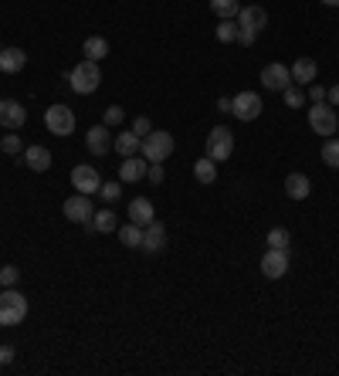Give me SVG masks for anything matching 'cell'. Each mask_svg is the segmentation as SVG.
I'll return each mask as SVG.
<instances>
[{"label":"cell","mask_w":339,"mask_h":376,"mask_svg":"<svg viewBox=\"0 0 339 376\" xmlns=\"http://www.w3.org/2000/svg\"><path fill=\"white\" fill-rule=\"evenodd\" d=\"M68 85H72V92L75 95H92V92H99V85H102V72H99V61H81L75 65L72 72H68Z\"/></svg>","instance_id":"cell-1"},{"label":"cell","mask_w":339,"mask_h":376,"mask_svg":"<svg viewBox=\"0 0 339 376\" xmlns=\"http://www.w3.org/2000/svg\"><path fill=\"white\" fill-rule=\"evenodd\" d=\"M27 319V299L17 288L0 292V326H21Z\"/></svg>","instance_id":"cell-2"},{"label":"cell","mask_w":339,"mask_h":376,"mask_svg":"<svg viewBox=\"0 0 339 376\" xmlns=\"http://www.w3.org/2000/svg\"><path fill=\"white\" fill-rule=\"evenodd\" d=\"M231 152H235V132L228 125H214L207 132V156L214 163H224L231 159Z\"/></svg>","instance_id":"cell-3"},{"label":"cell","mask_w":339,"mask_h":376,"mask_svg":"<svg viewBox=\"0 0 339 376\" xmlns=\"http://www.w3.org/2000/svg\"><path fill=\"white\" fill-rule=\"evenodd\" d=\"M309 125H313L315 136H336V129H339L336 109L329 102H313L309 105Z\"/></svg>","instance_id":"cell-4"},{"label":"cell","mask_w":339,"mask_h":376,"mask_svg":"<svg viewBox=\"0 0 339 376\" xmlns=\"http://www.w3.org/2000/svg\"><path fill=\"white\" fill-rule=\"evenodd\" d=\"M45 125H48V132L58 136V139L61 136H72L75 132V112L68 105H61V102L58 105H48L45 109Z\"/></svg>","instance_id":"cell-5"},{"label":"cell","mask_w":339,"mask_h":376,"mask_svg":"<svg viewBox=\"0 0 339 376\" xmlns=\"http://www.w3.org/2000/svg\"><path fill=\"white\" fill-rule=\"evenodd\" d=\"M173 152V136L170 132H150L143 136V159L146 163H163Z\"/></svg>","instance_id":"cell-6"},{"label":"cell","mask_w":339,"mask_h":376,"mask_svg":"<svg viewBox=\"0 0 339 376\" xmlns=\"http://www.w3.org/2000/svg\"><path fill=\"white\" fill-rule=\"evenodd\" d=\"M261 95L258 92H237L235 99H231V116L241 119V123H255L261 116Z\"/></svg>","instance_id":"cell-7"},{"label":"cell","mask_w":339,"mask_h":376,"mask_svg":"<svg viewBox=\"0 0 339 376\" xmlns=\"http://www.w3.org/2000/svg\"><path fill=\"white\" fill-rule=\"evenodd\" d=\"M72 187L85 194V197H95L99 194V187H102V176L95 166H88V163H79L75 170H72Z\"/></svg>","instance_id":"cell-8"},{"label":"cell","mask_w":339,"mask_h":376,"mask_svg":"<svg viewBox=\"0 0 339 376\" xmlns=\"http://www.w3.org/2000/svg\"><path fill=\"white\" fill-rule=\"evenodd\" d=\"M261 275L265 278H285L288 275V248H268L261 258Z\"/></svg>","instance_id":"cell-9"},{"label":"cell","mask_w":339,"mask_h":376,"mask_svg":"<svg viewBox=\"0 0 339 376\" xmlns=\"http://www.w3.org/2000/svg\"><path fill=\"white\" fill-rule=\"evenodd\" d=\"M92 214H95V207H92V197H85V194H75L65 201V217L72 224H92Z\"/></svg>","instance_id":"cell-10"},{"label":"cell","mask_w":339,"mask_h":376,"mask_svg":"<svg viewBox=\"0 0 339 376\" xmlns=\"http://www.w3.org/2000/svg\"><path fill=\"white\" fill-rule=\"evenodd\" d=\"M261 85L271 88V92H285L288 85H292V72H288L282 61H271V65L261 68Z\"/></svg>","instance_id":"cell-11"},{"label":"cell","mask_w":339,"mask_h":376,"mask_svg":"<svg viewBox=\"0 0 339 376\" xmlns=\"http://www.w3.org/2000/svg\"><path fill=\"white\" fill-rule=\"evenodd\" d=\"M112 139H116V136H112V132H109V125H92V129H88V132H85V146H88V152H92V156H105V152L112 150Z\"/></svg>","instance_id":"cell-12"},{"label":"cell","mask_w":339,"mask_h":376,"mask_svg":"<svg viewBox=\"0 0 339 376\" xmlns=\"http://www.w3.org/2000/svg\"><path fill=\"white\" fill-rule=\"evenodd\" d=\"M27 119V112H24V105L17 99H0V125L3 129H21Z\"/></svg>","instance_id":"cell-13"},{"label":"cell","mask_w":339,"mask_h":376,"mask_svg":"<svg viewBox=\"0 0 339 376\" xmlns=\"http://www.w3.org/2000/svg\"><path fill=\"white\" fill-rule=\"evenodd\" d=\"M163 248H166V227H163V221H150L143 227V251L146 254H159Z\"/></svg>","instance_id":"cell-14"},{"label":"cell","mask_w":339,"mask_h":376,"mask_svg":"<svg viewBox=\"0 0 339 376\" xmlns=\"http://www.w3.org/2000/svg\"><path fill=\"white\" fill-rule=\"evenodd\" d=\"M265 24H268V10H265V7H241V10H237V27L261 34Z\"/></svg>","instance_id":"cell-15"},{"label":"cell","mask_w":339,"mask_h":376,"mask_svg":"<svg viewBox=\"0 0 339 376\" xmlns=\"http://www.w3.org/2000/svg\"><path fill=\"white\" fill-rule=\"evenodd\" d=\"M146 170H150V163H143V156H126L119 163V180L123 183H139L146 176Z\"/></svg>","instance_id":"cell-16"},{"label":"cell","mask_w":339,"mask_h":376,"mask_svg":"<svg viewBox=\"0 0 339 376\" xmlns=\"http://www.w3.org/2000/svg\"><path fill=\"white\" fill-rule=\"evenodd\" d=\"M288 72H292V81H295V85L309 88V85L315 81V75H319V65H315L313 58H299V61H295Z\"/></svg>","instance_id":"cell-17"},{"label":"cell","mask_w":339,"mask_h":376,"mask_svg":"<svg viewBox=\"0 0 339 376\" xmlns=\"http://www.w3.org/2000/svg\"><path fill=\"white\" fill-rule=\"evenodd\" d=\"M24 65H27L24 48H3L0 51V72H3V75H17Z\"/></svg>","instance_id":"cell-18"},{"label":"cell","mask_w":339,"mask_h":376,"mask_svg":"<svg viewBox=\"0 0 339 376\" xmlns=\"http://www.w3.org/2000/svg\"><path fill=\"white\" fill-rule=\"evenodd\" d=\"M285 194L292 197V201H306V197L313 194L309 176H306V173H288L285 176Z\"/></svg>","instance_id":"cell-19"},{"label":"cell","mask_w":339,"mask_h":376,"mask_svg":"<svg viewBox=\"0 0 339 376\" xmlns=\"http://www.w3.org/2000/svg\"><path fill=\"white\" fill-rule=\"evenodd\" d=\"M24 163L34 173H45V170H52V150H45V146H27Z\"/></svg>","instance_id":"cell-20"},{"label":"cell","mask_w":339,"mask_h":376,"mask_svg":"<svg viewBox=\"0 0 339 376\" xmlns=\"http://www.w3.org/2000/svg\"><path fill=\"white\" fill-rule=\"evenodd\" d=\"M129 221L139 227H146L150 221H157V210H153V203L146 201V197H136V201L129 203Z\"/></svg>","instance_id":"cell-21"},{"label":"cell","mask_w":339,"mask_h":376,"mask_svg":"<svg viewBox=\"0 0 339 376\" xmlns=\"http://www.w3.org/2000/svg\"><path fill=\"white\" fill-rule=\"evenodd\" d=\"M112 146H116V152L126 159V156H136V152L143 150V139H139L136 132H119V136L112 139Z\"/></svg>","instance_id":"cell-22"},{"label":"cell","mask_w":339,"mask_h":376,"mask_svg":"<svg viewBox=\"0 0 339 376\" xmlns=\"http://www.w3.org/2000/svg\"><path fill=\"white\" fill-rule=\"evenodd\" d=\"M194 176H197V183H204V187H210V183L217 180V163H214L210 156H200V159L194 163Z\"/></svg>","instance_id":"cell-23"},{"label":"cell","mask_w":339,"mask_h":376,"mask_svg":"<svg viewBox=\"0 0 339 376\" xmlns=\"http://www.w3.org/2000/svg\"><path fill=\"white\" fill-rule=\"evenodd\" d=\"M81 51H85V58H88V61H102L105 54H109V41L99 38V34H92V38H85Z\"/></svg>","instance_id":"cell-24"},{"label":"cell","mask_w":339,"mask_h":376,"mask_svg":"<svg viewBox=\"0 0 339 376\" xmlns=\"http://www.w3.org/2000/svg\"><path fill=\"white\" fill-rule=\"evenodd\" d=\"M116 234H119V241H123L126 248H143V227H139V224H132V221H129V224L119 227Z\"/></svg>","instance_id":"cell-25"},{"label":"cell","mask_w":339,"mask_h":376,"mask_svg":"<svg viewBox=\"0 0 339 376\" xmlns=\"http://www.w3.org/2000/svg\"><path fill=\"white\" fill-rule=\"evenodd\" d=\"M92 227H95L99 234H112V230H119V224H116V214H112L109 207L92 214Z\"/></svg>","instance_id":"cell-26"},{"label":"cell","mask_w":339,"mask_h":376,"mask_svg":"<svg viewBox=\"0 0 339 376\" xmlns=\"http://www.w3.org/2000/svg\"><path fill=\"white\" fill-rule=\"evenodd\" d=\"M210 10L217 14V21H235L241 3L237 0H210Z\"/></svg>","instance_id":"cell-27"},{"label":"cell","mask_w":339,"mask_h":376,"mask_svg":"<svg viewBox=\"0 0 339 376\" xmlns=\"http://www.w3.org/2000/svg\"><path fill=\"white\" fill-rule=\"evenodd\" d=\"M282 99H285L288 109H302V105H306V88L292 81V85H288L285 92H282Z\"/></svg>","instance_id":"cell-28"},{"label":"cell","mask_w":339,"mask_h":376,"mask_svg":"<svg viewBox=\"0 0 339 376\" xmlns=\"http://www.w3.org/2000/svg\"><path fill=\"white\" fill-rule=\"evenodd\" d=\"M322 163L333 166V170H339V139H333V136L322 143Z\"/></svg>","instance_id":"cell-29"},{"label":"cell","mask_w":339,"mask_h":376,"mask_svg":"<svg viewBox=\"0 0 339 376\" xmlns=\"http://www.w3.org/2000/svg\"><path fill=\"white\" fill-rule=\"evenodd\" d=\"M214 34H217V41H221V45H231V41H237V24H235V21H221Z\"/></svg>","instance_id":"cell-30"},{"label":"cell","mask_w":339,"mask_h":376,"mask_svg":"<svg viewBox=\"0 0 339 376\" xmlns=\"http://www.w3.org/2000/svg\"><path fill=\"white\" fill-rule=\"evenodd\" d=\"M288 241H292V237H288L285 227H271V230H268V248H288Z\"/></svg>","instance_id":"cell-31"},{"label":"cell","mask_w":339,"mask_h":376,"mask_svg":"<svg viewBox=\"0 0 339 376\" xmlns=\"http://www.w3.org/2000/svg\"><path fill=\"white\" fill-rule=\"evenodd\" d=\"M119 194H123V180H119V183L112 180V183H102V187H99V197H102L105 203L119 201Z\"/></svg>","instance_id":"cell-32"},{"label":"cell","mask_w":339,"mask_h":376,"mask_svg":"<svg viewBox=\"0 0 339 376\" xmlns=\"http://www.w3.org/2000/svg\"><path fill=\"white\" fill-rule=\"evenodd\" d=\"M0 150L7 152V156H17V152L24 150V143H21V136H3L0 139Z\"/></svg>","instance_id":"cell-33"},{"label":"cell","mask_w":339,"mask_h":376,"mask_svg":"<svg viewBox=\"0 0 339 376\" xmlns=\"http://www.w3.org/2000/svg\"><path fill=\"white\" fill-rule=\"evenodd\" d=\"M17 278H21V272H17L14 265H3V268H0V285H3V288H14Z\"/></svg>","instance_id":"cell-34"},{"label":"cell","mask_w":339,"mask_h":376,"mask_svg":"<svg viewBox=\"0 0 339 376\" xmlns=\"http://www.w3.org/2000/svg\"><path fill=\"white\" fill-rule=\"evenodd\" d=\"M123 119H126V112H123L119 105H109V109H105V119H102V123L105 125H119Z\"/></svg>","instance_id":"cell-35"},{"label":"cell","mask_w":339,"mask_h":376,"mask_svg":"<svg viewBox=\"0 0 339 376\" xmlns=\"http://www.w3.org/2000/svg\"><path fill=\"white\" fill-rule=\"evenodd\" d=\"M132 132H136V136H139V139H143V136H150V132H153V123H150V119H146V116H139V119H136V123H132Z\"/></svg>","instance_id":"cell-36"},{"label":"cell","mask_w":339,"mask_h":376,"mask_svg":"<svg viewBox=\"0 0 339 376\" xmlns=\"http://www.w3.org/2000/svg\"><path fill=\"white\" fill-rule=\"evenodd\" d=\"M258 41V34L255 31H244V27H237V45H244V48H251Z\"/></svg>","instance_id":"cell-37"},{"label":"cell","mask_w":339,"mask_h":376,"mask_svg":"<svg viewBox=\"0 0 339 376\" xmlns=\"http://www.w3.org/2000/svg\"><path fill=\"white\" fill-rule=\"evenodd\" d=\"M163 163H150V170H146V180H150V183H163Z\"/></svg>","instance_id":"cell-38"},{"label":"cell","mask_w":339,"mask_h":376,"mask_svg":"<svg viewBox=\"0 0 339 376\" xmlns=\"http://www.w3.org/2000/svg\"><path fill=\"white\" fill-rule=\"evenodd\" d=\"M14 363V346H0V370Z\"/></svg>","instance_id":"cell-39"},{"label":"cell","mask_w":339,"mask_h":376,"mask_svg":"<svg viewBox=\"0 0 339 376\" xmlns=\"http://www.w3.org/2000/svg\"><path fill=\"white\" fill-rule=\"evenodd\" d=\"M309 99H313V102H326V88L313 81V85H309Z\"/></svg>","instance_id":"cell-40"},{"label":"cell","mask_w":339,"mask_h":376,"mask_svg":"<svg viewBox=\"0 0 339 376\" xmlns=\"http://www.w3.org/2000/svg\"><path fill=\"white\" fill-rule=\"evenodd\" d=\"M326 102H329L333 109H339V85H333V88H326Z\"/></svg>","instance_id":"cell-41"},{"label":"cell","mask_w":339,"mask_h":376,"mask_svg":"<svg viewBox=\"0 0 339 376\" xmlns=\"http://www.w3.org/2000/svg\"><path fill=\"white\" fill-rule=\"evenodd\" d=\"M217 112H231V99H228V95L217 99Z\"/></svg>","instance_id":"cell-42"},{"label":"cell","mask_w":339,"mask_h":376,"mask_svg":"<svg viewBox=\"0 0 339 376\" xmlns=\"http://www.w3.org/2000/svg\"><path fill=\"white\" fill-rule=\"evenodd\" d=\"M322 3H326V7H339V0H322Z\"/></svg>","instance_id":"cell-43"},{"label":"cell","mask_w":339,"mask_h":376,"mask_svg":"<svg viewBox=\"0 0 339 376\" xmlns=\"http://www.w3.org/2000/svg\"><path fill=\"white\" fill-rule=\"evenodd\" d=\"M0 51H3V45H0Z\"/></svg>","instance_id":"cell-44"}]
</instances>
